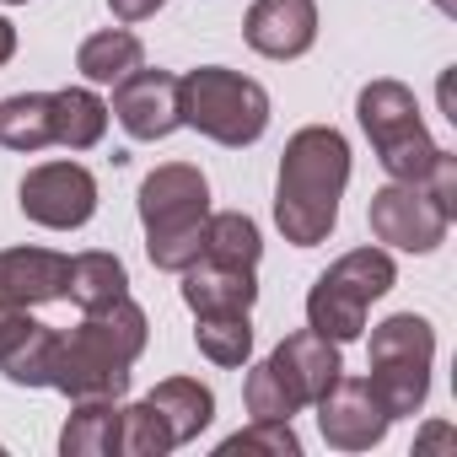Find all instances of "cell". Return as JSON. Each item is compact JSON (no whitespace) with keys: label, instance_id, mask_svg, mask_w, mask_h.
I'll return each mask as SVG.
<instances>
[{"label":"cell","instance_id":"obj_32","mask_svg":"<svg viewBox=\"0 0 457 457\" xmlns=\"http://www.w3.org/2000/svg\"><path fill=\"white\" fill-rule=\"evenodd\" d=\"M430 6H436V12H446V17H452V12H457V0H430Z\"/></svg>","mask_w":457,"mask_h":457},{"label":"cell","instance_id":"obj_17","mask_svg":"<svg viewBox=\"0 0 457 457\" xmlns=\"http://www.w3.org/2000/svg\"><path fill=\"white\" fill-rule=\"evenodd\" d=\"M49 103H54V145L92 151V145L108 135V103H103L92 87H65V92H49Z\"/></svg>","mask_w":457,"mask_h":457},{"label":"cell","instance_id":"obj_5","mask_svg":"<svg viewBox=\"0 0 457 457\" xmlns=\"http://www.w3.org/2000/svg\"><path fill=\"white\" fill-rule=\"evenodd\" d=\"M355 119L382 162V172L393 183H425V172L436 167L441 145L425 135V119H420V103L403 81H371L361 87L355 97Z\"/></svg>","mask_w":457,"mask_h":457},{"label":"cell","instance_id":"obj_14","mask_svg":"<svg viewBox=\"0 0 457 457\" xmlns=\"http://www.w3.org/2000/svg\"><path fill=\"white\" fill-rule=\"evenodd\" d=\"M178 280H183L178 291H183V302H188L194 318H199V312H253V302H259L253 270H232V264L194 259Z\"/></svg>","mask_w":457,"mask_h":457},{"label":"cell","instance_id":"obj_10","mask_svg":"<svg viewBox=\"0 0 457 457\" xmlns=\"http://www.w3.org/2000/svg\"><path fill=\"white\" fill-rule=\"evenodd\" d=\"M129 140H167L183 124V103H178V76L172 71H129L113 87V108H108Z\"/></svg>","mask_w":457,"mask_h":457},{"label":"cell","instance_id":"obj_3","mask_svg":"<svg viewBox=\"0 0 457 457\" xmlns=\"http://www.w3.org/2000/svg\"><path fill=\"white\" fill-rule=\"evenodd\" d=\"M204 220H210V183L188 162H167L145 172L140 183V226H145V253L156 270L183 275L204 248Z\"/></svg>","mask_w":457,"mask_h":457},{"label":"cell","instance_id":"obj_19","mask_svg":"<svg viewBox=\"0 0 457 457\" xmlns=\"http://www.w3.org/2000/svg\"><path fill=\"white\" fill-rule=\"evenodd\" d=\"M323 286H334L339 296H350V302H361V307H371L377 296H387L393 291V259L382 253V248H355V253H345V259H334L323 275H318Z\"/></svg>","mask_w":457,"mask_h":457},{"label":"cell","instance_id":"obj_26","mask_svg":"<svg viewBox=\"0 0 457 457\" xmlns=\"http://www.w3.org/2000/svg\"><path fill=\"white\" fill-rule=\"evenodd\" d=\"M237 452H264V457H302V441L291 430V420H253L248 430L226 436L220 457H237Z\"/></svg>","mask_w":457,"mask_h":457},{"label":"cell","instance_id":"obj_27","mask_svg":"<svg viewBox=\"0 0 457 457\" xmlns=\"http://www.w3.org/2000/svg\"><path fill=\"white\" fill-rule=\"evenodd\" d=\"M243 398H248V414H253V420H291V414H302L296 393H291V387L275 377V366H270V361L248 371V382H243Z\"/></svg>","mask_w":457,"mask_h":457},{"label":"cell","instance_id":"obj_15","mask_svg":"<svg viewBox=\"0 0 457 457\" xmlns=\"http://www.w3.org/2000/svg\"><path fill=\"white\" fill-rule=\"evenodd\" d=\"M145 403L162 414L172 446H188V441L215 420V393H210L204 382H194V377H167V382H156V387L145 393Z\"/></svg>","mask_w":457,"mask_h":457},{"label":"cell","instance_id":"obj_12","mask_svg":"<svg viewBox=\"0 0 457 457\" xmlns=\"http://www.w3.org/2000/svg\"><path fill=\"white\" fill-rule=\"evenodd\" d=\"M270 366H275V377L296 393V403L302 409H312L328 387H334V377L345 371V361H339V345L334 339H323L318 328H302V334H286L280 345H275V355H270Z\"/></svg>","mask_w":457,"mask_h":457},{"label":"cell","instance_id":"obj_24","mask_svg":"<svg viewBox=\"0 0 457 457\" xmlns=\"http://www.w3.org/2000/svg\"><path fill=\"white\" fill-rule=\"evenodd\" d=\"M54 350H60V328H49V323L33 318V328L6 355H0V371H6V382H17V387H49Z\"/></svg>","mask_w":457,"mask_h":457},{"label":"cell","instance_id":"obj_21","mask_svg":"<svg viewBox=\"0 0 457 457\" xmlns=\"http://www.w3.org/2000/svg\"><path fill=\"white\" fill-rule=\"evenodd\" d=\"M199 259L210 264H232V270H259L264 259V243H259V226L243 215V210H220L204 220V248Z\"/></svg>","mask_w":457,"mask_h":457},{"label":"cell","instance_id":"obj_23","mask_svg":"<svg viewBox=\"0 0 457 457\" xmlns=\"http://www.w3.org/2000/svg\"><path fill=\"white\" fill-rule=\"evenodd\" d=\"M194 345L215 366H248V355H253V323H248V312H199Z\"/></svg>","mask_w":457,"mask_h":457},{"label":"cell","instance_id":"obj_31","mask_svg":"<svg viewBox=\"0 0 457 457\" xmlns=\"http://www.w3.org/2000/svg\"><path fill=\"white\" fill-rule=\"evenodd\" d=\"M446 441H452V430H446V425H430V430H425V441H420V446H446Z\"/></svg>","mask_w":457,"mask_h":457},{"label":"cell","instance_id":"obj_18","mask_svg":"<svg viewBox=\"0 0 457 457\" xmlns=\"http://www.w3.org/2000/svg\"><path fill=\"white\" fill-rule=\"evenodd\" d=\"M140 60H145V49H140V38H135L129 28H103V33H92V38L81 44L76 71H81L92 87H119L129 71H140Z\"/></svg>","mask_w":457,"mask_h":457},{"label":"cell","instance_id":"obj_9","mask_svg":"<svg viewBox=\"0 0 457 457\" xmlns=\"http://www.w3.org/2000/svg\"><path fill=\"white\" fill-rule=\"evenodd\" d=\"M312 409H318V430H323V441L334 452H366L393 425V414L382 409V398L371 393V382L366 377H345V371L334 377V387Z\"/></svg>","mask_w":457,"mask_h":457},{"label":"cell","instance_id":"obj_16","mask_svg":"<svg viewBox=\"0 0 457 457\" xmlns=\"http://www.w3.org/2000/svg\"><path fill=\"white\" fill-rule=\"evenodd\" d=\"M119 398H81L60 430V452L65 457H113L119 452Z\"/></svg>","mask_w":457,"mask_h":457},{"label":"cell","instance_id":"obj_28","mask_svg":"<svg viewBox=\"0 0 457 457\" xmlns=\"http://www.w3.org/2000/svg\"><path fill=\"white\" fill-rule=\"evenodd\" d=\"M420 188H425V194H430L452 220H457V156H452V151H441V156H436V167L425 172V183H420Z\"/></svg>","mask_w":457,"mask_h":457},{"label":"cell","instance_id":"obj_4","mask_svg":"<svg viewBox=\"0 0 457 457\" xmlns=\"http://www.w3.org/2000/svg\"><path fill=\"white\" fill-rule=\"evenodd\" d=\"M178 103H183V124L199 129L215 145H253L270 129V92L226 65H199L188 76H178Z\"/></svg>","mask_w":457,"mask_h":457},{"label":"cell","instance_id":"obj_20","mask_svg":"<svg viewBox=\"0 0 457 457\" xmlns=\"http://www.w3.org/2000/svg\"><path fill=\"white\" fill-rule=\"evenodd\" d=\"M0 145L12 151H49L54 145V103L49 92H17L0 103Z\"/></svg>","mask_w":457,"mask_h":457},{"label":"cell","instance_id":"obj_25","mask_svg":"<svg viewBox=\"0 0 457 457\" xmlns=\"http://www.w3.org/2000/svg\"><path fill=\"white\" fill-rule=\"evenodd\" d=\"M119 452H124V457H167V452H172V436H167L162 414H156L145 398L119 414Z\"/></svg>","mask_w":457,"mask_h":457},{"label":"cell","instance_id":"obj_33","mask_svg":"<svg viewBox=\"0 0 457 457\" xmlns=\"http://www.w3.org/2000/svg\"><path fill=\"white\" fill-rule=\"evenodd\" d=\"M6 6H28V0H6Z\"/></svg>","mask_w":457,"mask_h":457},{"label":"cell","instance_id":"obj_29","mask_svg":"<svg viewBox=\"0 0 457 457\" xmlns=\"http://www.w3.org/2000/svg\"><path fill=\"white\" fill-rule=\"evenodd\" d=\"M108 6H113L119 22H145V17H156L167 6V0H108Z\"/></svg>","mask_w":457,"mask_h":457},{"label":"cell","instance_id":"obj_30","mask_svg":"<svg viewBox=\"0 0 457 457\" xmlns=\"http://www.w3.org/2000/svg\"><path fill=\"white\" fill-rule=\"evenodd\" d=\"M12 54H17V28H12L6 17H0V65H6Z\"/></svg>","mask_w":457,"mask_h":457},{"label":"cell","instance_id":"obj_2","mask_svg":"<svg viewBox=\"0 0 457 457\" xmlns=\"http://www.w3.org/2000/svg\"><path fill=\"white\" fill-rule=\"evenodd\" d=\"M145 312L129 296H113L108 307L81 312L71 334H60L49 387L65 393L71 403L81 398H124L129 393V366L145 350Z\"/></svg>","mask_w":457,"mask_h":457},{"label":"cell","instance_id":"obj_22","mask_svg":"<svg viewBox=\"0 0 457 457\" xmlns=\"http://www.w3.org/2000/svg\"><path fill=\"white\" fill-rule=\"evenodd\" d=\"M113 296H129V275L113 253H76L65 270V302H76L81 312L108 307Z\"/></svg>","mask_w":457,"mask_h":457},{"label":"cell","instance_id":"obj_7","mask_svg":"<svg viewBox=\"0 0 457 457\" xmlns=\"http://www.w3.org/2000/svg\"><path fill=\"white\" fill-rule=\"evenodd\" d=\"M17 204L33 226H49V232H76L97 215V178L81 162H44L22 178Z\"/></svg>","mask_w":457,"mask_h":457},{"label":"cell","instance_id":"obj_1","mask_svg":"<svg viewBox=\"0 0 457 457\" xmlns=\"http://www.w3.org/2000/svg\"><path fill=\"white\" fill-rule=\"evenodd\" d=\"M345 183H350V140L334 124L296 129L280 151V178H275V226L286 232V243L318 248L334 232Z\"/></svg>","mask_w":457,"mask_h":457},{"label":"cell","instance_id":"obj_8","mask_svg":"<svg viewBox=\"0 0 457 457\" xmlns=\"http://www.w3.org/2000/svg\"><path fill=\"white\" fill-rule=\"evenodd\" d=\"M371 237L387 243V248H403V253H436L446 243V226L452 215L420 188V183H387L371 194Z\"/></svg>","mask_w":457,"mask_h":457},{"label":"cell","instance_id":"obj_13","mask_svg":"<svg viewBox=\"0 0 457 457\" xmlns=\"http://www.w3.org/2000/svg\"><path fill=\"white\" fill-rule=\"evenodd\" d=\"M65 253L49 248H6L0 253V296L17 302V307H49L65 302Z\"/></svg>","mask_w":457,"mask_h":457},{"label":"cell","instance_id":"obj_6","mask_svg":"<svg viewBox=\"0 0 457 457\" xmlns=\"http://www.w3.org/2000/svg\"><path fill=\"white\" fill-rule=\"evenodd\" d=\"M430 361H436V328L420 312H393L371 328V393L393 420L420 414L430 393Z\"/></svg>","mask_w":457,"mask_h":457},{"label":"cell","instance_id":"obj_11","mask_svg":"<svg viewBox=\"0 0 457 457\" xmlns=\"http://www.w3.org/2000/svg\"><path fill=\"white\" fill-rule=\"evenodd\" d=\"M243 38L264 60H302L318 44V6L312 0H253Z\"/></svg>","mask_w":457,"mask_h":457}]
</instances>
